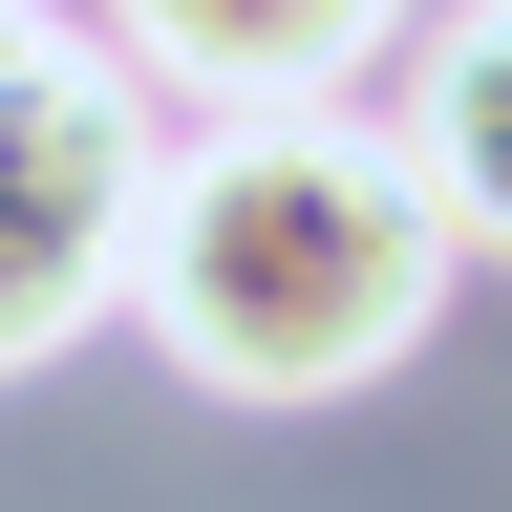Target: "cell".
<instances>
[{
    "label": "cell",
    "mask_w": 512,
    "mask_h": 512,
    "mask_svg": "<svg viewBox=\"0 0 512 512\" xmlns=\"http://www.w3.org/2000/svg\"><path fill=\"white\" fill-rule=\"evenodd\" d=\"M448 192L406 128L363 107H214L150 171L128 235V320L214 384V406H363L384 363L448 320Z\"/></svg>",
    "instance_id": "1"
},
{
    "label": "cell",
    "mask_w": 512,
    "mask_h": 512,
    "mask_svg": "<svg viewBox=\"0 0 512 512\" xmlns=\"http://www.w3.org/2000/svg\"><path fill=\"white\" fill-rule=\"evenodd\" d=\"M150 171H171L150 86L22 0V22H0V384H22V363H64L86 320H128Z\"/></svg>",
    "instance_id": "2"
},
{
    "label": "cell",
    "mask_w": 512,
    "mask_h": 512,
    "mask_svg": "<svg viewBox=\"0 0 512 512\" xmlns=\"http://www.w3.org/2000/svg\"><path fill=\"white\" fill-rule=\"evenodd\" d=\"M406 0H107V64L150 107H342Z\"/></svg>",
    "instance_id": "3"
},
{
    "label": "cell",
    "mask_w": 512,
    "mask_h": 512,
    "mask_svg": "<svg viewBox=\"0 0 512 512\" xmlns=\"http://www.w3.org/2000/svg\"><path fill=\"white\" fill-rule=\"evenodd\" d=\"M406 150H427V192H448V235H470V256H512V0H470V22L427 43Z\"/></svg>",
    "instance_id": "4"
},
{
    "label": "cell",
    "mask_w": 512,
    "mask_h": 512,
    "mask_svg": "<svg viewBox=\"0 0 512 512\" xmlns=\"http://www.w3.org/2000/svg\"><path fill=\"white\" fill-rule=\"evenodd\" d=\"M0 22H22V0H0Z\"/></svg>",
    "instance_id": "5"
}]
</instances>
